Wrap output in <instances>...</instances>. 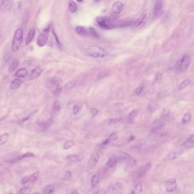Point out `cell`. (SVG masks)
<instances>
[{
    "instance_id": "10",
    "label": "cell",
    "mask_w": 194,
    "mask_h": 194,
    "mask_svg": "<svg viewBox=\"0 0 194 194\" xmlns=\"http://www.w3.org/2000/svg\"><path fill=\"white\" fill-rule=\"evenodd\" d=\"M44 70V68L41 65H38L36 67L30 72L29 75L30 80H34L38 77Z\"/></svg>"
},
{
    "instance_id": "12",
    "label": "cell",
    "mask_w": 194,
    "mask_h": 194,
    "mask_svg": "<svg viewBox=\"0 0 194 194\" xmlns=\"http://www.w3.org/2000/svg\"><path fill=\"white\" fill-rule=\"evenodd\" d=\"M99 159H100V155L97 153H93L91 156V157L88 159V167L90 168H93L97 164Z\"/></svg>"
},
{
    "instance_id": "6",
    "label": "cell",
    "mask_w": 194,
    "mask_h": 194,
    "mask_svg": "<svg viewBox=\"0 0 194 194\" xmlns=\"http://www.w3.org/2000/svg\"><path fill=\"white\" fill-rule=\"evenodd\" d=\"M178 187V183L174 178L168 179L165 183V189L168 193H173Z\"/></svg>"
},
{
    "instance_id": "51",
    "label": "cell",
    "mask_w": 194,
    "mask_h": 194,
    "mask_svg": "<svg viewBox=\"0 0 194 194\" xmlns=\"http://www.w3.org/2000/svg\"><path fill=\"white\" fill-rule=\"evenodd\" d=\"M109 141H110L109 139H107L104 141H103V142L102 143V145H107L109 142Z\"/></svg>"
},
{
    "instance_id": "33",
    "label": "cell",
    "mask_w": 194,
    "mask_h": 194,
    "mask_svg": "<svg viewBox=\"0 0 194 194\" xmlns=\"http://www.w3.org/2000/svg\"><path fill=\"white\" fill-rule=\"evenodd\" d=\"M142 189H143V186H142V184L141 183H139L137 185H136L133 191L132 192V193H134V194H139V193H141L142 191Z\"/></svg>"
},
{
    "instance_id": "49",
    "label": "cell",
    "mask_w": 194,
    "mask_h": 194,
    "mask_svg": "<svg viewBox=\"0 0 194 194\" xmlns=\"http://www.w3.org/2000/svg\"><path fill=\"white\" fill-rule=\"evenodd\" d=\"M71 176V173L70 171H67L66 172V173L65 174V179H68Z\"/></svg>"
},
{
    "instance_id": "26",
    "label": "cell",
    "mask_w": 194,
    "mask_h": 194,
    "mask_svg": "<svg viewBox=\"0 0 194 194\" xmlns=\"http://www.w3.org/2000/svg\"><path fill=\"white\" fill-rule=\"evenodd\" d=\"M138 111L137 110H133L130 112L128 115V120L129 122H133V121L136 119L138 115Z\"/></svg>"
},
{
    "instance_id": "52",
    "label": "cell",
    "mask_w": 194,
    "mask_h": 194,
    "mask_svg": "<svg viewBox=\"0 0 194 194\" xmlns=\"http://www.w3.org/2000/svg\"><path fill=\"white\" fill-rule=\"evenodd\" d=\"M135 139V137L134 136H130L129 139H128V141H131L133 139Z\"/></svg>"
},
{
    "instance_id": "32",
    "label": "cell",
    "mask_w": 194,
    "mask_h": 194,
    "mask_svg": "<svg viewBox=\"0 0 194 194\" xmlns=\"http://www.w3.org/2000/svg\"><path fill=\"white\" fill-rule=\"evenodd\" d=\"M39 174H40L39 171H37L34 174H33L31 176H29V182L33 183V182H34L35 181H36L38 179V178H39Z\"/></svg>"
},
{
    "instance_id": "17",
    "label": "cell",
    "mask_w": 194,
    "mask_h": 194,
    "mask_svg": "<svg viewBox=\"0 0 194 194\" xmlns=\"http://www.w3.org/2000/svg\"><path fill=\"white\" fill-rule=\"evenodd\" d=\"M100 176H101V174L100 172H97L96 173H95L93 176L92 178L91 179V184L92 187H96L97 186V185L99 184V182H100Z\"/></svg>"
},
{
    "instance_id": "13",
    "label": "cell",
    "mask_w": 194,
    "mask_h": 194,
    "mask_svg": "<svg viewBox=\"0 0 194 194\" xmlns=\"http://www.w3.org/2000/svg\"><path fill=\"white\" fill-rule=\"evenodd\" d=\"M124 8V5L119 1L114 2L112 7V13L114 15H119L122 12Z\"/></svg>"
},
{
    "instance_id": "21",
    "label": "cell",
    "mask_w": 194,
    "mask_h": 194,
    "mask_svg": "<svg viewBox=\"0 0 194 194\" xmlns=\"http://www.w3.org/2000/svg\"><path fill=\"white\" fill-rule=\"evenodd\" d=\"M28 75V71L26 68H20L16 72L15 76L19 78L26 77Z\"/></svg>"
},
{
    "instance_id": "20",
    "label": "cell",
    "mask_w": 194,
    "mask_h": 194,
    "mask_svg": "<svg viewBox=\"0 0 194 194\" xmlns=\"http://www.w3.org/2000/svg\"><path fill=\"white\" fill-rule=\"evenodd\" d=\"M180 155V152L177 150L171 151L168 153L167 155L166 158L168 160H174L179 157Z\"/></svg>"
},
{
    "instance_id": "41",
    "label": "cell",
    "mask_w": 194,
    "mask_h": 194,
    "mask_svg": "<svg viewBox=\"0 0 194 194\" xmlns=\"http://www.w3.org/2000/svg\"><path fill=\"white\" fill-rule=\"evenodd\" d=\"M163 74L161 72H157L155 76V80L157 82H159L163 79Z\"/></svg>"
},
{
    "instance_id": "29",
    "label": "cell",
    "mask_w": 194,
    "mask_h": 194,
    "mask_svg": "<svg viewBox=\"0 0 194 194\" xmlns=\"http://www.w3.org/2000/svg\"><path fill=\"white\" fill-rule=\"evenodd\" d=\"M19 65V63L18 60H14V61H13L10 65L9 68H8V71L10 72H11L14 71L18 67Z\"/></svg>"
},
{
    "instance_id": "42",
    "label": "cell",
    "mask_w": 194,
    "mask_h": 194,
    "mask_svg": "<svg viewBox=\"0 0 194 194\" xmlns=\"http://www.w3.org/2000/svg\"><path fill=\"white\" fill-rule=\"evenodd\" d=\"M89 31H90V36H91L92 37H96V38L99 37V34L97 33L96 30L92 27L89 28Z\"/></svg>"
},
{
    "instance_id": "44",
    "label": "cell",
    "mask_w": 194,
    "mask_h": 194,
    "mask_svg": "<svg viewBox=\"0 0 194 194\" xmlns=\"http://www.w3.org/2000/svg\"><path fill=\"white\" fill-rule=\"evenodd\" d=\"M121 121V119L120 118H114V119H112L109 122V125H113L117 124Z\"/></svg>"
},
{
    "instance_id": "14",
    "label": "cell",
    "mask_w": 194,
    "mask_h": 194,
    "mask_svg": "<svg viewBox=\"0 0 194 194\" xmlns=\"http://www.w3.org/2000/svg\"><path fill=\"white\" fill-rule=\"evenodd\" d=\"M76 31L79 36L82 37H87L90 36L89 28L88 29L84 26H77L76 28Z\"/></svg>"
},
{
    "instance_id": "24",
    "label": "cell",
    "mask_w": 194,
    "mask_h": 194,
    "mask_svg": "<svg viewBox=\"0 0 194 194\" xmlns=\"http://www.w3.org/2000/svg\"><path fill=\"white\" fill-rule=\"evenodd\" d=\"M76 80H71L67 82L65 84L64 88H65V90H71L76 85Z\"/></svg>"
},
{
    "instance_id": "4",
    "label": "cell",
    "mask_w": 194,
    "mask_h": 194,
    "mask_svg": "<svg viewBox=\"0 0 194 194\" xmlns=\"http://www.w3.org/2000/svg\"><path fill=\"white\" fill-rule=\"evenodd\" d=\"M23 36V30L22 28H19L16 31L12 40L11 50L13 52L18 51L22 43Z\"/></svg>"
},
{
    "instance_id": "2",
    "label": "cell",
    "mask_w": 194,
    "mask_h": 194,
    "mask_svg": "<svg viewBox=\"0 0 194 194\" xmlns=\"http://www.w3.org/2000/svg\"><path fill=\"white\" fill-rule=\"evenodd\" d=\"M191 62V57L188 54H185L181 56L176 62L175 68L176 70L182 72L186 71Z\"/></svg>"
},
{
    "instance_id": "45",
    "label": "cell",
    "mask_w": 194,
    "mask_h": 194,
    "mask_svg": "<svg viewBox=\"0 0 194 194\" xmlns=\"http://www.w3.org/2000/svg\"><path fill=\"white\" fill-rule=\"evenodd\" d=\"M148 109L150 111V112H153L154 110L156 109V106L154 104L150 102L148 107Z\"/></svg>"
},
{
    "instance_id": "35",
    "label": "cell",
    "mask_w": 194,
    "mask_h": 194,
    "mask_svg": "<svg viewBox=\"0 0 194 194\" xmlns=\"http://www.w3.org/2000/svg\"><path fill=\"white\" fill-rule=\"evenodd\" d=\"M62 91V86L60 84H56L55 90H54V95L56 97L59 96Z\"/></svg>"
},
{
    "instance_id": "43",
    "label": "cell",
    "mask_w": 194,
    "mask_h": 194,
    "mask_svg": "<svg viewBox=\"0 0 194 194\" xmlns=\"http://www.w3.org/2000/svg\"><path fill=\"white\" fill-rule=\"evenodd\" d=\"M144 89V86L143 85H140L136 89L134 93L136 95H139L141 93L143 92Z\"/></svg>"
},
{
    "instance_id": "38",
    "label": "cell",
    "mask_w": 194,
    "mask_h": 194,
    "mask_svg": "<svg viewBox=\"0 0 194 194\" xmlns=\"http://www.w3.org/2000/svg\"><path fill=\"white\" fill-rule=\"evenodd\" d=\"M31 192V188L28 187H23L21 188L18 191L19 194H30Z\"/></svg>"
},
{
    "instance_id": "18",
    "label": "cell",
    "mask_w": 194,
    "mask_h": 194,
    "mask_svg": "<svg viewBox=\"0 0 194 194\" xmlns=\"http://www.w3.org/2000/svg\"><path fill=\"white\" fill-rule=\"evenodd\" d=\"M35 34H36V30L35 28H31L30 31H28V37H27V38H26V45H28L31 43V42H32L34 37L35 36Z\"/></svg>"
},
{
    "instance_id": "40",
    "label": "cell",
    "mask_w": 194,
    "mask_h": 194,
    "mask_svg": "<svg viewBox=\"0 0 194 194\" xmlns=\"http://www.w3.org/2000/svg\"><path fill=\"white\" fill-rule=\"evenodd\" d=\"M61 108H62V105H61L60 102L59 100L56 101L54 104V107H53L54 111L55 112H58L61 109Z\"/></svg>"
},
{
    "instance_id": "15",
    "label": "cell",
    "mask_w": 194,
    "mask_h": 194,
    "mask_svg": "<svg viewBox=\"0 0 194 194\" xmlns=\"http://www.w3.org/2000/svg\"><path fill=\"white\" fill-rule=\"evenodd\" d=\"M182 146L186 149H192L194 148V134H192L188 139L183 143Z\"/></svg>"
},
{
    "instance_id": "46",
    "label": "cell",
    "mask_w": 194,
    "mask_h": 194,
    "mask_svg": "<svg viewBox=\"0 0 194 194\" xmlns=\"http://www.w3.org/2000/svg\"><path fill=\"white\" fill-rule=\"evenodd\" d=\"M119 137L118 135L114 133H113L110 134L109 137V139L110 141H115L116 139H117Z\"/></svg>"
},
{
    "instance_id": "3",
    "label": "cell",
    "mask_w": 194,
    "mask_h": 194,
    "mask_svg": "<svg viewBox=\"0 0 194 194\" xmlns=\"http://www.w3.org/2000/svg\"><path fill=\"white\" fill-rule=\"evenodd\" d=\"M149 16V13L147 10L144 11L141 16L131 25V30L136 31L144 28L148 22Z\"/></svg>"
},
{
    "instance_id": "25",
    "label": "cell",
    "mask_w": 194,
    "mask_h": 194,
    "mask_svg": "<svg viewBox=\"0 0 194 194\" xmlns=\"http://www.w3.org/2000/svg\"><path fill=\"white\" fill-rule=\"evenodd\" d=\"M83 107V105L82 103H77V104H75L74 107H73L74 114L76 115V114H78L80 112V111L82 109Z\"/></svg>"
},
{
    "instance_id": "47",
    "label": "cell",
    "mask_w": 194,
    "mask_h": 194,
    "mask_svg": "<svg viewBox=\"0 0 194 194\" xmlns=\"http://www.w3.org/2000/svg\"><path fill=\"white\" fill-rule=\"evenodd\" d=\"M98 112H99V111L96 108H92L91 110V114H92L93 117L97 116L98 114Z\"/></svg>"
},
{
    "instance_id": "19",
    "label": "cell",
    "mask_w": 194,
    "mask_h": 194,
    "mask_svg": "<svg viewBox=\"0 0 194 194\" xmlns=\"http://www.w3.org/2000/svg\"><path fill=\"white\" fill-rule=\"evenodd\" d=\"M22 84V82L21 79H16L14 80H13L11 82V83H10V88L11 90H15L19 88L21 85Z\"/></svg>"
},
{
    "instance_id": "28",
    "label": "cell",
    "mask_w": 194,
    "mask_h": 194,
    "mask_svg": "<svg viewBox=\"0 0 194 194\" xmlns=\"http://www.w3.org/2000/svg\"><path fill=\"white\" fill-rule=\"evenodd\" d=\"M191 117H192V116H191V113L189 112H186L182 118V123L187 124V123L189 122L191 120Z\"/></svg>"
},
{
    "instance_id": "5",
    "label": "cell",
    "mask_w": 194,
    "mask_h": 194,
    "mask_svg": "<svg viewBox=\"0 0 194 194\" xmlns=\"http://www.w3.org/2000/svg\"><path fill=\"white\" fill-rule=\"evenodd\" d=\"M50 32V26L46 28L39 35L37 39V45L39 47H43L46 44Z\"/></svg>"
},
{
    "instance_id": "9",
    "label": "cell",
    "mask_w": 194,
    "mask_h": 194,
    "mask_svg": "<svg viewBox=\"0 0 194 194\" xmlns=\"http://www.w3.org/2000/svg\"><path fill=\"white\" fill-rule=\"evenodd\" d=\"M13 5V0H1L0 9L2 12L6 13L11 10Z\"/></svg>"
},
{
    "instance_id": "34",
    "label": "cell",
    "mask_w": 194,
    "mask_h": 194,
    "mask_svg": "<svg viewBox=\"0 0 194 194\" xmlns=\"http://www.w3.org/2000/svg\"><path fill=\"white\" fill-rule=\"evenodd\" d=\"M190 84V80L189 79H185V80H183L181 83L180 84L179 86V90L182 91L183 89H185V88H186L189 84Z\"/></svg>"
},
{
    "instance_id": "50",
    "label": "cell",
    "mask_w": 194,
    "mask_h": 194,
    "mask_svg": "<svg viewBox=\"0 0 194 194\" xmlns=\"http://www.w3.org/2000/svg\"><path fill=\"white\" fill-rule=\"evenodd\" d=\"M105 193V191L104 189H100L97 191L95 192V194H104Z\"/></svg>"
},
{
    "instance_id": "27",
    "label": "cell",
    "mask_w": 194,
    "mask_h": 194,
    "mask_svg": "<svg viewBox=\"0 0 194 194\" xmlns=\"http://www.w3.org/2000/svg\"><path fill=\"white\" fill-rule=\"evenodd\" d=\"M75 145V142L74 140L72 139H69L65 141V142L63 145V149L65 150H68L72 147H73Z\"/></svg>"
},
{
    "instance_id": "23",
    "label": "cell",
    "mask_w": 194,
    "mask_h": 194,
    "mask_svg": "<svg viewBox=\"0 0 194 194\" xmlns=\"http://www.w3.org/2000/svg\"><path fill=\"white\" fill-rule=\"evenodd\" d=\"M170 114H171V111L170 110V109L168 108H165L162 112L161 118L164 120H167L170 117Z\"/></svg>"
},
{
    "instance_id": "37",
    "label": "cell",
    "mask_w": 194,
    "mask_h": 194,
    "mask_svg": "<svg viewBox=\"0 0 194 194\" xmlns=\"http://www.w3.org/2000/svg\"><path fill=\"white\" fill-rule=\"evenodd\" d=\"M9 137V133H5V134H3L1 136L0 142H1V145H4V144H5L7 142Z\"/></svg>"
},
{
    "instance_id": "39",
    "label": "cell",
    "mask_w": 194,
    "mask_h": 194,
    "mask_svg": "<svg viewBox=\"0 0 194 194\" xmlns=\"http://www.w3.org/2000/svg\"><path fill=\"white\" fill-rule=\"evenodd\" d=\"M35 157H36V156L34 155V153L28 152V153H26L24 154L23 155H22V156L18 158L16 160L19 161V160H21V159H24V158H34Z\"/></svg>"
},
{
    "instance_id": "7",
    "label": "cell",
    "mask_w": 194,
    "mask_h": 194,
    "mask_svg": "<svg viewBox=\"0 0 194 194\" xmlns=\"http://www.w3.org/2000/svg\"><path fill=\"white\" fill-rule=\"evenodd\" d=\"M162 11H163V1L156 0L153 12L154 18H158L162 14Z\"/></svg>"
},
{
    "instance_id": "48",
    "label": "cell",
    "mask_w": 194,
    "mask_h": 194,
    "mask_svg": "<svg viewBox=\"0 0 194 194\" xmlns=\"http://www.w3.org/2000/svg\"><path fill=\"white\" fill-rule=\"evenodd\" d=\"M28 182H29V176H25L22 179V181H21V183L22 185H25V184H26Z\"/></svg>"
},
{
    "instance_id": "8",
    "label": "cell",
    "mask_w": 194,
    "mask_h": 194,
    "mask_svg": "<svg viewBox=\"0 0 194 194\" xmlns=\"http://www.w3.org/2000/svg\"><path fill=\"white\" fill-rule=\"evenodd\" d=\"M151 166H152L151 163L148 162L145 165L140 167L139 168L137 169V170L136 172V174H135L136 176L138 178L143 177L148 173V171L151 168Z\"/></svg>"
},
{
    "instance_id": "31",
    "label": "cell",
    "mask_w": 194,
    "mask_h": 194,
    "mask_svg": "<svg viewBox=\"0 0 194 194\" xmlns=\"http://www.w3.org/2000/svg\"><path fill=\"white\" fill-rule=\"evenodd\" d=\"M123 187V184L121 182H117L114 185L112 188V190L113 193H117L121 190Z\"/></svg>"
},
{
    "instance_id": "11",
    "label": "cell",
    "mask_w": 194,
    "mask_h": 194,
    "mask_svg": "<svg viewBox=\"0 0 194 194\" xmlns=\"http://www.w3.org/2000/svg\"><path fill=\"white\" fill-rule=\"evenodd\" d=\"M116 157L119 162H131L133 160V158L131 157V156L130 154L123 151L118 152L117 156Z\"/></svg>"
},
{
    "instance_id": "30",
    "label": "cell",
    "mask_w": 194,
    "mask_h": 194,
    "mask_svg": "<svg viewBox=\"0 0 194 194\" xmlns=\"http://www.w3.org/2000/svg\"><path fill=\"white\" fill-rule=\"evenodd\" d=\"M68 8H69V10L71 13H75L77 11V5L74 2V1H70V3H69Z\"/></svg>"
},
{
    "instance_id": "36",
    "label": "cell",
    "mask_w": 194,
    "mask_h": 194,
    "mask_svg": "<svg viewBox=\"0 0 194 194\" xmlns=\"http://www.w3.org/2000/svg\"><path fill=\"white\" fill-rule=\"evenodd\" d=\"M55 191V187L53 185H49L46 187L44 190L45 194H52Z\"/></svg>"
},
{
    "instance_id": "22",
    "label": "cell",
    "mask_w": 194,
    "mask_h": 194,
    "mask_svg": "<svg viewBox=\"0 0 194 194\" xmlns=\"http://www.w3.org/2000/svg\"><path fill=\"white\" fill-rule=\"evenodd\" d=\"M117 161L118 160L116 157H112L108 161V162L106 164V167L107 168H110L113 167L116 164Z\"/></svg>"
},
{
    "instance_id": "16",
    "label": "cell",
    "mask_w": 194,
    "mask_h": 194,
    "mask_svg": "<svg viewBox=\"0 0 194 194\" xmlns=\"http://www.w3.org/2000/svg\"><path fill=\"white\" fill-rule=\"evenodd\" d=\"M67 159L71 162H79L84 159V157L79 154H71L67 157Z\"/></svg>"
},
{
    "instance_id": "53",
    "label": "cell",
    "mask_w": 194,
    "mask_h": 194,
    "mask_svg": "<svg viewBox=\"0 0 194 194\" xmlns=\"http://www.w3.org/2000/svg\"><path fill=\"white\" fill-rule=\"evenodd\" d=\"M77 193H79L77 191H74L71 192V194H77Z\"/></svg>"
},
{
    "instance_id": "54",
    "label": "cell",
    "mask_w": 194,
    "mask_h": 194,
    "mask_svg": "<svg viewBox=\"0 0 194 194\" xmlns=\"http://www.w3.org/2000/svg\"><path fill=\"white\" fill-rule=\"evenodd\" d=\"M77 2H82L83 0H76Z\"/></svg>"
},
{
    "instance_id": "1",
    "label": "cell",
    "mask_w": 194,
    "mask_h": 194,
    "mask_svg": "<svg viewBox=\"0 0 194 194\" xmlns=\"http://www.w3.org/2000/svg\"><path fill=\"white\" fill-rule=\"evenodd\" d=\"M82 50L85 55L94 58H103L108 55L107 50L97 46L83 47Z\"/></svg>"
}]
</instances>
